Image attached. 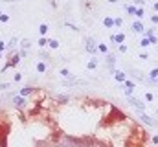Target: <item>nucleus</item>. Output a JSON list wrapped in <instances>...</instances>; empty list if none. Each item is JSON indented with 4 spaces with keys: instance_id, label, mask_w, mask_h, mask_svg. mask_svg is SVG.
Segmentation results:
<instances>
[{
    "instance_id": "nucleus-26",
    "label": "nucleus",
    "mask_w": 158,
    "mask_h": 147,
    "mask_svg": "<svg viewBox=\"0 0 158 147\" xmlns=\"http://www.w3.org/2000/svg\"><path fill=\"white\" fill-rule=\"evenodd\" d=\"M0 88H2V90H6V88H9V83H2V85H0Z\"/></svg>"
},
{
    "instance_id": "nucleus-25",
    "label": "nucleus",
    "mask_w": 158,
    "mask_h": 147,
    "mask_svg": "<svg viewBox=\"0 0 158 147\" xmlns=\"http://www.w3.org/2000/svg\"><path fill=\"white\" fill-rule=\"evenodd\" d=\"M114 24H116V26H121L123 20H121V18H116V20H114Z\"/></svg>"
},
{
    "instance_id": "nucleus-10",
    "label": "nucleus",
    "mask_w": 158,
    "mask_h": 147,
    "mask_svg": "<svg viewBox=\"0 0 158 147\" xmlns=\"http://www.w3.org/2000/svg\"><path fill=\"white\" fill-rule=\"evenodd\" d=\"M31 90H33L31 87H24V88L20 90V94H22V96H28V94H31Z\"/></svg>"
},
{
    "instance_id": "nucleus-8",
    "label": "nucleus",
    "mask_w": 158,
    "mask_h": 147,
    "mask_svg": "<svg viewBox=\"0 0 158 147\" xmlns=\"http://www.w3.org/2000/svg\"><path fill=\"white\" fill-rule=\"evenodd\" d=\"M114 77H116V81H125V74L123 72H116Z\"/></svg>"
},
{
    "instance_id": "nucleus-27",
    "label": "nucleus",
    "mask_w": 158,
    "mask_h": 147,
    "mask_svg": "<svg viewBox=\"0 0 158 147\" xmlns=\"http://www.w3.org/2000/svg\"><path fill=\"white\" fill-rule=\"evenodd\" d=\"M136 17H143V9H136Z\"/></svg>"
},
{
    "instance_id": "nucleus-16",
    "label": "nucleus",
    "mask_w": 158,
    "mask_h": 147,
    "mask_svg": "<svg viewBox=\"0 0 158 147\" xmlns=\"http://www.w3.org/2000/svg\"><path fill=\"white\" fill-rule=\"evenodd\" d=\"M96 64H98V63H96V59H92V61H90V63H88V68H90V70H92V68H96Z\"/></svg>"
},
{
    "instance_id": "nucleus-22",
    "label": "nucleus",
    "mask_w": 158,
    "mask_h": 147,
    "mask_svg": "<svg viewBox=\"0 0 158 147\" xmlns=\"http://www.w3.org/2000/svg\"><path fill=\"white\" fill-rule=\"evenodd\" d=\"M125 87H127V88H134V83H132V81H125Z\"/></svg>"
},
{
    "instance_id": "nucleus-5",
    "label": "nucleus",
    "mask_w": 158,
    "mask_h": 147,
    "mask_svg": "<svg viewBox=\"0 0 158 147\" xmlns=\"http://www.w3.org/2000/svg\"><path fill=\"white\" fill-rule=\"evenodd\" d=\"M26 105V101H24V97H15V107H18V109H22Z\"/></svg>"
},
{
    "instance_id": "nucleus-19",
    "label": "nucleus",
    "mask_w": 158,
    "mask_h": 147,
    "mask_svg": "<svg viewBox=\"0 0 158 147\" xmlns=\"http://www.w3.org/2000/svg\"><path fill=\"white\" fill-rule=\"evenodd\" d=\"M107 63H108V66L112 68V66H114V57H108V59H107Z\"/></svg>"
},
{
    "instance_id": "nucleus-29",
    "label": "nucleus",
    "mask_w": 158,
    "mask_h": 147,
    "mask_svg": "<svg viewBox=\"0 0 158 147\" xmlns=\"http://www.w3.org/2000/svg\"><path fill=\"white\" fill-rule=\"evenodd\" d=\"M0 20H2V22H8V20H9V17H8V15H2V18H0Z\"/></svg>"
},
{
    "instance_id": "nucleus-34",
    "label": "nucleus",
    "mask_w": 158,
    "mask_h": 147,
    "mask_svg": "<svg viewBox=\"0 0 158 147\" xmlns=\"http://www.w3.org/2000/svg\"><path fill=\"white\" fill-rule=\"evenodd\" d=\"M6 2H13V0H6Z\"/></svg>"
},
{
    "instance_id": "nucleus-28",
    "label": "nucleus",
    "mask_w": 158,
    "mask_h": 147,
    "mask_svg": "<svg viewBox=\"0 0 158 147\" xmlns=\"http://www.w3.org/2000/svg\"><path fill=\"white\" fill-rule=\"evenodd\" d=\"M39 44H40V46H46L48 42H46V39H40V41H39Z\"/></svg>"
},
{
    "instance_id": "nucleus-31",
    "label": "nucleus",
    "mask_w": 158,
    "mask_h": 147,
    "mask_svg": "<svg viewBox=\"0 0 158 147\" xmlns=\"http://www.w3.org/2000/svg\"><path fill=\"white\" fill-rule=\"evenodd\" d=\"M151 18H153V22H158V15H153Z\"/></svg>"
},
{
    "instance_id": "nucleus-30",
    "label": "nucleus",
    "mask_w": 158,
    "mask_h": 147,
    "mask_svg": "<svg viewBox=\"0 0 158 147\" xmlns=\"http://www.w3.org/2000/svg\"><path fill=\"white\" fill-rule=\"evenodd\" d=\"M4 48H6V44H4L2 41H0V52H2V50H4Z\"/></svg>"
},
{
    "instance_id": "nucleus-17",
    "label": "nucleus",
    "mask_w": 158,
    "mask_h": 147,
    "mask_svg": "<svg viewBox=\"0 0 158 147\" xmlns=\"http://www.w3.org/2000/svg\"><path fill=\"white\" fill-rule=\"evenodd\" d=\"M61 76H64V77H70V72L63 68V70H61Z\"/></svg>"
},
{
    "instance_id": "nucleus-3",
    "label": "nucleus",
    "mask_w": 158,
    "mask_h": 147,
    "mask_svg": "<svg viewBox=\"0 0 158 147\" xmlns=\"http://www.w3.org/2000/svg\"><path fill=\"white\" fill-rule=\"evenodd\" d=\"M96 50H98V48L94 46V41H92V39H88V41H86V52H90V54H96Z\"/></svg>"
},
{
    "instance_id": "nucleus-9",
    "label": "nucleus",
    "mask_w": 158,
    "mask_h": 147,
    "mask_svg": "<svg viewBox=\"0 0 158 147\" xmlns=\"http://www.w3.org/2000/svg\"><path fill=\"white\" fill-rule=\"evenodd\" d=\"M39 31H40V35H46V31H48V24H40V26H39Z\"/></svg>"
},
{
    "instance_id": "nucleus-21",
    "label": "nucleus",
    "mask_w": 158,
    "mask_h": 147,
    "mask_svg": "<svg viewBox=\"0 0 158 147\" xmlns=\"http://www.w3.org/2000/svg\"><path fill=\"white\" fill-rule=\"evenodd\" d=\"M140 46H143V48H145V46H149V39H143V41L140 42Z\"/></svg>"
},
{
    "instance_id": "nucleus-24",
    "label": "nucleus",
    "mask_w": 158,
    "mask_h": 147,
    "mask_svg": "<svg viewBox=\"0 0 158 147\" xmlns=\"http://www.w3.org/2000/svg\"><path fill=\"white\" fill-rule=\"evenodd\" d=\"M88 147H105L103 143H88Z\"/></svg>"
},
{
    "instance_id": "nucleus-11",
    "label": "nucleus",
    "mask_w": 158,
    "mask_h": 147,
    "mask_svg": "<svg viewBox=\"0 0 158 147\" xmlns=\"http://www.w3.org/2000/svg\"><path fill=\"white\" fill-rule=\"evenodd\" d=\"M37 72H40V74L46 72V64H44V63H39V64H37Z\"/></svg>"
},
{
    "instance_id": "nucleus-14",
    "label": "nucleus",
    "mask_w": 158,
    "mask_h": 147,
    "mask_svg": "<svg viewBox=\"0 0 158 147\" xmlns=\"http://www.w3.org/2000/svg\"><path fill=\"white\" fill-rule=\"evenodd\" d=\"M22 48H24V50H26V48H30V41H28V39L22 41Z\"/></svg>"
},
{
    "instance_id": "nucleus-33",
    "label": "nucleus",
    "mask_w": 158,
    "mask_h": 147,
    "mask_svg": "<svg viewBox=\"0 0 158 147\" xmlns=\"http://www.w3.org/2000/svg\"><path fill=\"white\" fill-rule=\"evenodd\" d=\"M2 15H4V13H2V11H0V18H2Z\"/></svg>"
},
{
    "instance_id": "nucleus-15",
    "label": "nucleus",
    "mask_w": 158,
    "mask_h": 147,
    "mask_svg": "<svg viewBox=\"0 0 158 147\" xmlns=\"http://www.w3.org/2000/svg\"><path fill=\"white\" fill-rule=\"evenodd\" d=\"M98 50L103 52V54H107V46H105V44H99V46H98Z\"/></svg>"
},
{
    "instance_id": "nucleus-12",
    "label": "nucleus",
    "mask_w": 158,
    "mask_h": 147,
    "mask_svg": "<svg viewBox=\"0 0 158 147\" xmlns=\"http://www.w3.org/2000/svg\"><path fill=\"white\" fill-rule=\"evenodd\" d=\"M105 26H108V28H110V26H114V20L107 17V18H105Z\"/></svg>"
},
{
    "instance_id": "nucleus-1",
    "label": "nucleus",
    "mask_w": 158,
    "mask_h": 147,
    "mask_svg": "<svg viewBox=\"0 0 158 147\" xmlns=\"http://www.w3.org/2000/svg\"><path fill=\"white\" fill-rule=\"evenodd\" d=\"M59 147H88V142L77 140V138H70V136H63L61 142H59Z\"/></svg>"
},
{
    "instance_id": "nucleus-2",
    "label": "nucleus",
    "mask_w": 158,
    "mask_h": 147,
    "mask_svg": "<svg viewBox=\"0 0 158 147\" xmlns=\"http://www.w3.org/2000/svg\"><path fill=\"white\" fill-rule=\"evenodd\" d=\"M129 101H131V105H132V107H136L140 112H143V109H145V103H142L140 100H136V97H132V96L129 97Z\"/></svg>"
},
{
    "instance_id": "nucleus-18",
    "label": "nucleus",
    "mask_w": 158,
    "mask_h": 147,
    "mask_svg": "<svg viewBox=\"0 0 158 147\" xmlns=\"http://www.w3.org/2000/svg\"><path fill=\"white\" fill-rule=\"evenodd\" d=\"M48 44H50L52 48H57V46H59V42H57V41H48Z\"/></svg>"
},
{
    "instance_id": "nucleus-23",
    "label": "nucleus",
    "mask_w": 158,
    "mask_h": 147,
    "mask_svg": "<svg viewBox=\"0 0 158 147\" xmlns=\"http://www.w3.org/2000/svg\"><path fill=\"white\" fill-rule=\"evenodd\" d=\"M145 100H147V101H153V94H151V92L145 94Z\"/></svg>"
},
{
    "instance_id": "nucleus-4",
    "label": "nucleus",
    "mask_w": 158,
    "mask_h": 147,
    "mask_svg": "<svg viewBox=\"0 0 158 147\" xmlns=\"http://www.w3.org/2000/svg\"><path fill=\"white\" fill-rule=\"evenodd\" d=\"M140 118H142V121H143V123H149V125H154V121H153V119H151V118H149L147 114H143V112H142V114H140Z\"/></svg>"
},
{
    "instance_id": "nucleus-35",
    "label": "nucleus",
    "mask_w": 158,
    "mask_h": 147,
    "mask_svg": "<svg viewBox=\"0 0 158 147\" xmlns=\"http://www.w3.org/2000/svg\"><path fill=\"white\" fill-rule=\"evenodd\" d=\"M0 57H2V52H0Z\"/></svg>"
},
{
    "instance_id": "nucleus-13",
    "label": "nucleus",
    "mask_w": 158,
    "mask_h": 147,
    "mask_svg": "<svg viewBox=\"0 0 158 147\" xmlns=\"http://www.w3.org/2000/svg\"><path fill=\"white\" fill-rule=\"evenodd\" d=\"M156 77H158V68L151 70V79H156Z\"/></svg>"
},
{
    "instance_id": "nucleus-20",
    "label": "nucleus",
    "mask_w": 158,
    "mask_h": 147,
    "mask_svg": "<svg viewBox=\"0 0 158 147\" xmlns=\"http://www.w3.org/2000/svg\"><path fill=\"white\" fill-rule=\"evenodd\" d=\"M127 11H129V13H131V15H136V9H134V8H132V6H129V8H127Z\"/></svg>"
},
{
    "instance_id": "nucleus-6",
    "label": "nucleus",
    "mask_w": 158,
    "mask_h": 147,
    "mask_svg": "<svg viewBox=\"0 0 158 147\" xmlns=\"http://www.w3.org/2000/svg\"><path fill=\"white\" fill-rule=\"evenodd\" d=\"M132 30H134V31H143L142 22H134V24H132Z\"/></svg>"
},
{
    "instance_id": "nucleus-32",
    "label": "nucleus",
    "mask_w": 158,
    "mask_h": 147,
    "mask_svg": "<svg viewBox=\"0 0 158 147\" xmlns=\"http://www.w3.org/2000/svg\"><path fill=\"white\" fill-rule=\"evenodd\" d=\"M154 9H156V11H158V4H154Z\"/></svg>"
},
{
    "instance_id": "nucleus-7",
    "label": "nucleus",
    "mask_w": 158,
    "mask_h": 147,
    "mask_svg": "<svg viewBox=\"0 0 158 147\" xmlns=\"http://www.w3.org/2000/svg\"><path fill=\"white\" fill-rule=\"evenodd\" d=\"M112 41H114V42H123V41H125V35H123V33L114 35V37H112Z\"/></svg>"
}]
</instances>
